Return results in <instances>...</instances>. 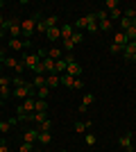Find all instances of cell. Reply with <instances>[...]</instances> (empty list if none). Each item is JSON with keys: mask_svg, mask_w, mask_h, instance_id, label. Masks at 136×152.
Masks as SVG:
<instances>
[{"mask_svg": "<svg viewBox=\"0 0 136 152\" xmlns=\"http://www.w3.org/2000/svg\"><path fill=\"white\" fill-rule=\"evenodd\" d=\"M20 30H23V37H25V41L30 37H32V32L36 30V16L34 18H27V20H20Z\"/></svg>", "mask_w": 136, "mask_h": 152, "instance_id": "1", "label": "cell"}, {"mask_svg": "<svg viewBox=\"0 0 136 152\" xmlns=\"http://www.w3.org/2000/svg\"><path fill=\"white\" fill-rule=\"evenodd\" d=\"M20 61H23V66H25L27 70H34V68H36V64L41 61V57L36 55V52H30V55H25Z\"/></svg>", "mask_w": 136, "mask_h": 152, "instance_id": "2", "label": "cell"}, {"mask_svg": "<svg viewBox=\"0 0 136 152\" xmlns=\"http://www.w3.org/2000/svg\"><path fill=\"white\" fill-rule=\"evenodd\" d=\"M71 61H75V59H73V55H66L64 59L55 61V73H57V75H64V73H66V68H68V64H71Z\"/></svg>", "mask_w": 136, "mask_h": 152, "instance_id": "3", "label": "cell"}, {"mask_svg": "<svg viewBox=\"0 0 136 152\" xmlns=\"http://www.w3.org/2000/svg\"><path fill=\"white\" fill-rule=\"evenodd\" d=\"M118 145L123 148L125 152H134V143H132V134H123L118 139Z\"/></svg>", "mask_w": 136, "mask_h": 152, "instance_id": "4", "label": "cell"}, {"mask_svg": "<svg viewBox=\"0 0 136 152\" xmlns=\"http://www.w3.org/2000/svg\"><path fill=\"white\" fill-rule=\"evenodd\" d=\"M134 55H136V41H129V43L123 48V59H125V61H132Z\"/></svg>", "mask_w": 136, "mask_h": 152, "instance_id": "5", "label": "cell"}, {"mask_svg": "<svg viewBox=\"0 0 136 152\" xmlns=\"http://www.w3.org/2000/svg\"><path fill=\"white\" fill-rule=\"evenodd\" d=\"M59 84H61V75H57V73H48V75H45V86H48V89H55Z\"/></svg>", "mask_w": 136, "mask_h": 152, "instance_id": "6", "label": "cell"}, {"mask_svg": "<svg viewBox=\"0 0 136 152\" xmlns=\"http://www.w3.org/2000/svg\"><path fill=\"white\" fill-rule=\"evenodd\" d=\"M66 75L79 80V75H82V66H79L77 61H71V64H68V68H66Z\"/></svg>", "mask_w": 136, "mask_h": 152, "instance_id": "7", "label": "cell"}, {"mask_svg": "<svg viewBox=\"0 0 136 152\" xmlns=\"http://www.w3.org/2000/svg\"><path fill=\"white\" fill-rule=\"evenodd\" d=\"M45 37L50 39V43H55V41H59L61 39V27H48V32H45Z\"/></svg>", "mask_w": 136, "mask_h": 152, "instance_id": "8", "label": "cell"}, {"mask_svg": "<svg viewBox=\"0 0 136 152\" xmlns=\"http://www.w3.org/2000/svg\"><path fill=\"white\" fill-rule=\"evenodd\" d=\"M34 141H39V129H27L25 136H23V143H34Z\"/></svg>", "mask_w": 136, "mask_h": 152, "instance_id": "9", "label": "cell"}, {"mask_svg": "<svg viewBox=\"0 0 136 152\" xmlns=\"http://www.w3.org/2000/svg\"><path fill=\"white\" fill-rule=\"evenodd\" d=\"M86 20H89V25H86V32H97V18H95V14H89L86 16Z\"/></svg>", "mask_w": 136, "mask_h": 152, "instance_id": "10", "label": "cell"}, {"mask_svg": "<svg viewBox=\"0 0 136 152\" xmlns=\"http://www.w3.org/2000/svg\"><path fill=\"white\" fill-rule=\"evenodd\" d=\"M93 100H95V98H93L91 93H86L84 98H82V104H79V114H84L86 107H91V104H93Z\"/></svg>", "mask_w": 136, "mask_h": 152, "instance_id": "11", "label": "cell"}, {"mask_svg": "<svg viewBox=\"0 0 136 152\" xmlns=\"http://www.w3.org/2000/svg\"><path fill=\"white\" fill-rule=\"evenodd\" d=\"M34 114H48V102L45 100H36L34 102Z\"/></svg>", "mask_w": 136, "mask_h": 152, "instance_id": "12", "label": "cell"}, {"mask_svg": "<svg viewBox=\"0 0 136 152\" xmlns=\"http://www.w3.org/2000/svg\"><path fill=\"white\" fill-rule=\"evenodd\" d=\"M48 57L59 61V59H64V50H61V48H50V50H48Z\"/></svg>", "mask_w": 136, "mask_h": 152, "instance_id": "13", "label": "cell"}, {"mask_svg": "<svg viewBox=\"0 0 136 152\" xmlns=\"http://www.w3.org/2000/svg\"><path fill=\"white\" fill-rule=\"evenodd\" d=\"M73 34H75V27H73V25H61V41L71 39Z\"/></svg>", "mask_w": 136, "mask_h": 152, "instance_id": "14", "label": "cell"}, {"mask_svg": "<svg viewBox=\"0 0 136 152\" xmlns=\"http://www.w3.org/2000/svg\"><path fill=\"white\" fill-rule=\"evenodd\" d=\"M113 43H118L120 48H125V45L129 43V39H127V34H125V32H118L116 39H113Z\"/></svg>", "mask_w": 136, "mask_h": 152, "instance_id": "15", "label": "cell"}, {"mask_svg": "<svg viewBox=\"0 0 136 152\" xmlns=\"http://www.w3.org/2000/svg\"><path fill=\"white\" fill-rule=\"evenodd\" d=\"M34 102H36V100H34L32 95H30V98H25V100H23V109H25L27 114H34Z\"/></svg>", "mask_w": 136, "mask_h": 152, "instance_id": "16", "label": "cell"}, {"mask_svg": "<svg viewBox=\"0 0 136 152\" xmlns=\"http://www.w3.org/2000/svg\"><path fill=\"white\" fill-rule=\"evenodd\" d=\"M39 143L41 145H50L52 143V134L50 132H39Z\"/></svg>", "mask_w": 136, "mask_h": 152, "instance_id": "17", "label": "cell"}, {"mask_svg": "<svg viewBox=\"0 0 136 152\" xmlns=\"http://www.w3.org/2000/svg\"><path fill=\"white\" fill-rule=\"evenodd\" d=\"M41 64H43V68H45V73H55V59H50V57H45V59H41Z\"/></svg>", "mask_w": 136, "mask_h": 152, "instance_id": "18", "label": "cell"}, {"mask_svg": "<svg viewBox=\"0 0 136 152\" xmlns=\"http://www.w3.org/2000/svg\"><path fill=\"white\" fill-rule=\"evenodd\" d=\"M36 129H39V132H50V129H52V121H50V118H45L43 123H39Z\"/></svg>", "mask_w": 136, "mask_h": 152, "instance_id": "19", "label": "cell"}, {"mask_svg": "<svg viewBox=\"0 0 136 152\" xmlns=\"http://www.w3.org/2000/svg\"><path fill=\"white\" fill-rule=\"evenodd\" d=\"M32 84H34V89H41V86H45V75H34Z\"/></svg>", "mask_w": 136, "mask_h": 152, "instance_id": "20", "label": "cell"}, {"mask_svg": "<svg viewBox=\"0 0 136 152\" xmlns=\"http://www.w3.org/2000/svg\"><path fill=\"white\" fill-rule=\"evenodd\" d=\"M7 45H9V48H14V50H23V48H25V43H23L20 39H12Z\"/></svg>", "mask_w": 136, "mask_h": 152, "instance_id": "21", "label": "cell"}, {"mask_svg": "<svg viewBox=\"0 0 136 152\" xmlns=\"http://www.w3.org/2000/svg\"><path fill=\"white\" fill-rule=\"evenodd\" d=\"M2 61H5L2 66H7V68H14V70H16V66H18V59H14V57H5Z\"/></svg>", "mask_w": 136, "mask_h": 152, "instance_id": "22", "label": "cell"}, {"mask_svg": "<svg viewBox=\"0 0 136 152\" xmlns=\"http://www.w3.org/2000/svg\"><path fill=\"white\" fill-rule=\"evenodd\" d=\"M111 27H113V25H111L109 18H104V20H100V23H97V30H102V32H109Z\"/></svg>", "mask_w": 136, "mask_h": 152, "instance_id": "23", "label": "cell"}, {"mask_svg": "<svg viewBox=\"0 0 136 152\" xmlns=\"http://www.w3.org/2000/svg\"><path fill=\"white\" fill-rule=\"evenodd\" d=\"M61 84H64V86H68V89H73V84H75V77H71V75H61Z\"/></svg>", "mask_w": 136, "mask_h": 152, "instance_id": "24", "label": "cell"}, {"mask_svg": "<svg viewBox=\"0 0 136 152\" xmlns=\"http://www.w3.org/2000/svg\"><path fill=\"white\" fill-rule=\"evenodd\" d=\"M89 127H91V121H86V123L77 121V123H75V132H86Z\"/></svg>", "mask_w": 136, "mask_h": 152, "instance_id": "25", "label": "cell"}, {"mask_svg": "<svg viewBox=\"0 0 136 152\" xmlns=\"http://www.w3.org/2000/svg\"><path fill=\"white\" fill-rule=\"evenodd\" d=\"M50 95V89L48 86H41V89H36V98H41V100H45Z\"/></svg>", "mask_w": 136, "mask_h": 152, "instance_id": "26", "label": "cell"}, {"mask_svg": "<svg viewBox=\"0 0 136 152\" xmlns=\"http://www.w3.org/2000/svg\"><path fill=\"white\" fill-rule=\"evenodd\" d=\"M129 27H132V20H129V18H125V16H123V18H120V32H127Z\"/></svg>", "mask_w": 136, "mask_h": 152, "instance_id": "27", "label": "cell"}, {"mask_svg": "<svg viewBox=\"0 0 136 152\" xmlns=\"http://www.w3.org/2000/svg\"><path fill=\"white\" fill-rule=\"evenodd\" d=\"M104 9H107V12H113V9H118V0H107V2H104Z\"/></svg>", "mask_w": 136, "mask_h": 152, "instance_id": "28", "label": "cell"}, {"mask_svg": "<svg viewBox=\"0 0 136 152\" xmlns=\"http://www.w3.org/2000/svg\"><path fill=\"white\" fill-rule=\"evenodd\" d=\"M82 39H84V34L75 30V34H73V37H71V41H73V45H77V43H82Z\"/></svg>", "mask_w": 136, "mask_h": 152, "instance_id": "29", "label": "cell"}, {"mask_svg": "<svg viewBox=\"0 0 136 152\" xmlns=\"http://www.w3.org/2000/svg\"><path fill=\"white\" fill-rule=\"evenodd\" d=\"M0 95H2V98H12V95H14L12 86H0Z\"/></svg>", "mask_w": 136, "mask_h": 152, "instance_id": "30", "label": "cell"}, {"mask_svg": "<svg viewBox=\"0 0 136 152\" xmlns=\"http://www.w3.org/2000/svg\"><path fill=\"white\" fill-rule=\"evenodd\" d=\"M45 118H48V114H32V121L36 123V125H39V123H43Z\"/></svg>", "mask_w": 136, "mask_h": 152, "instance_id": "31", "label": "cell"}, {"mask_svg": "<svg viewBox=\"0 0 136 152\" xmlns=\"http://www.w3.org/2000/svg\"><path fill=\"white\" fill-rule=\"evenodd\" d=\"M116 18H123V12H120V9H113V12H109V20H116Z\"/></svg>", "mask_w": 136, "mask_h": 152, "instance_id": "32", "label": "cell"}, {"mask_svg": "<svg viewBox=\"0 0 136 152\" xmlns=\"http://www.w3.org/2000/svg\"><path fill=\"white\" fill-rule=\"evenodd\" d=\"M45 23H48V27H57L59 18H57V16H48V18H45Z\"/></svg>", "mask_w": 136, "mask_h": 152, "instance_id": "33", "label": "cell"}, {"mask_svg": "<svg viewBox=\"0 0 136 152\" xmlns=\"http://www.w3.org/2000/svg\"><path fill=\"white\" fill-rule=\"evenodd\" d=\"M125 34H127V39H129V41H136V27H134V25L125 32Z\"/></svg>", "mask_w": 136, "mask_h": 152, "instance_id": "34", "label": "cell"}, {"mask_svg": "<svg viewBox=\"0 0 136 152\" xmlns=\"http://www.w3.org/2000/svg\"><path fill=\"white\" fill-rule=\"evenodd\" d=\"M9 127H12L9 121H2V123H0V134H7V132H9Z\"/></svg>", "mask_w": 136, "mask_h": 152, "instance_id": "35", "label": "cell"}, {"mask_svg": "<svg viewBox=\"0 0 136 152\" xmlns=\"http://www.w3.org/2000/svg\"><path fill=\"white\" fill-rule=\"evenodd\" d=\"M18 152H34V148H32V143H23L18 148Z\"/></svg>", "mask_w": 136, "mask_h": 152, "instance_id": "36", "label": "cell"}, {"mask_svg": "<svg viewBox=\"0 0 136 152\" xmlns=\"http://www.w3.org/2000/svg\"><path fill=\"white\" fill-rule=\"evenodd\" d=\"M12 82H14V86H23V84H27V80H23V77H14V80H12Z\"/></svg>", "mask_w": 136, "mask_h": 152, "instance_id": "37", "label": "cell"}, {"mask_svg": "<svg viewBox=\"0 0 136 152\" xmlns=\"http://www.w3.org/2000/svg\"><path fill=\"white\" fill-rule=\"evenodd\" d=\"M43 73H45V68H43V64H36V68H34V75H43Z\"/></svg>", "mask_w": 136, "mask_h": 152, "instance_id": "38", "label": "cell"}, {"mask_svg": "<svg viewBox=\"0 0 136 152\" xmlns=\"http://www.w3.org/2000/svg\"><path fill=\"white\" fill-rule=\"evenodd\" d=\"M125 18L134 20V18H136V9H127V12H125Z\"/></svg>", "mask_w": 136, "mask_h": 152, "instance_id": "39", "label": "cell"}, {"mask_svg": "<svg viewBox=\"0 0 136 152\" xmlns=\"http://www.w3.org/2000/svg\"><path fill=\"white\" fill-rule=\"evenodd\" d=\"M86 145H95V134H86Z\"/></svg>", "mask_w": 136, "mask_h": 152, "instance_id": "40", "label": "cell"}, {"mask_svg": "<svg viewBox=\"0 0 136 152\" xmlns=\"http://www.w3.org/2000/svg\"><path fill=\"white\" fill-rule=\"evenodd\" d=\"M109 50L113 52V55H118V52H123V48H120L118 43H111V48H109Z\"/></svg>", "mask_w": 136, "mask_h": 152, "instance_id": "41", "label": "cell"}, {"mask_svg": "<svg viewBox=\"0 0 136 152\" xmlns=\"http://www.w3.org/2000/svg\"><path fill=\"white\" fill-rule=\"evenodd\" d=\"M82 86H84V82H82V80H75V84H73V89H82Z\"/></svg>", "mask_w": 136, "mask_h": 152, "instance_id": "42", "label": "cell"}, {"mask_svg": "<svg viewBox=\"0 0 136 152\" xmlns=\"http://www.w3.org/2000/svg\"><path fill=\"white\" fill-rule=\"evenodd\" d=\"M0 152H9V150H7V143H5V139H0Z\"/></svg>", "mask_w": 136, "mask_h": 152, "instance_id": "43", "label": "cell"}, {"mask_svg": "<svg viewBox=\"0 0 136 152\" xmlns=\"http://www.w3.org/2000/svg\"><path fill=\"white\" fill-rule=\"evenodd\" d=\"M9 125L16 127V125H18V118H14V116H12V118H9Z\"/></svg>", "mask_w": 136, "mask_h": 152, "instance_id": "44", "label": "cell"}, {"mask_svg": "<svg viewBox=\"0 0 136 152\" xmlns=\"http://www.w3.org/2000/svg\"><path fill=\"white\" fill-rule=\"evenodd\" d=\"M2 25H5V18L0 16V34H2Z\"/></svg>", "mask_w": 136, "mask_h": 152, "instance_id": "45", "label": "cell"}, {"mask_svg": "<svg viewBox=\"0 0 136 152\" xmlns=\"http://www.w3.org/2000/svg\"><path fill=\"white\" fill-rule=\"evenodd\" d=\"M2 59H5V55H2V50H0V61H2Z\"/></svg>", "mask_w": 136, "mask_h": 152, "instance_id": "46", "label": "cell"}, {"mask_svg": "<svg viewBox=\"0 0 136 152\" xmlns=\"http://www.w3.org/2000/svg\"><path fill=\"white\" fill-rule=\"evenodd\" d=\"M132 64H136V55H134V57H132Z\"/></svg>", "mask_w": 136, "mask_h": 152, "instance_id": "47", "label": "cell"}, {"mask_svg": "<svg viewBox=\"0 0 136 152\" xmlns=\"http://www.w3.org/2000/svg\"><path fill=\"white\" fill-rule=\"evenodd\" d=\"M2 5H5V2H2V0H0V7H2Z\"/></svg>", "mask_w": 136, "mask_h": 152, "instance_id": "48", "label": "cell"}, {"mask_svg": "<svg viewBox=\"0 0 136 152\" xmlns=\"http://www.w3.org/2000/svg\"><path fill=\"white\" fill-rule=\"evenodd\" d=\"M2 100H5V98H2V95H0V102H2Z\"/></svg>", "mask_w": 136, "mask_h": 152, "instance_id": "49", "label": "cell"}, {"mask_svg": "<svg viewBox=\"0 0 136 152\" xmlns=\"http://www.w3.org/2000/svg\"><path fill=\"white\" fill-rule=\"evenodd\" d=\"M0 73H2V64H0Z\"/></svg>", "mask_w": 136, "mask_h": 152, "instance_id": "50", "label": "cell"}, {"mask_svg": "<svg viewBox=\"0 0 136 152\" xmlns=\"http://www.w3.org/2000/svg\"><path fill=\"white\" fill-rule=\"evenodd\" d=\"M134 86H136V77H134Z\"/></svg>", "mask_w": 136, "mask_h": 152, "instance_id": "51", "label": "cell"}, {"mask_svg": "<svg viewBox=\"0 0 136 152\" xmlns=\"http://www.w3.org/2000/svg\"><path fill=\"white\" fill-rule=\"evenodd\" d=\"M61 152H68V150H61Z\"/></svg>", "mask_w": 136, "mask_h": 152, "instance_id": "52", "label": "cell"}, {"mask_svg": "<svg viewBox=\"0 0 136 152\" xmlns=\"http://www.w3.org/2000/svg\"><path fill=\"white\" fill-rule=\"evenodd\" d=\"M9 152H14V150H9Z\"/></svg>", "mask_w": 136, "mask_h": 152, "instance_id": "53", "label": "cell"}, {"mask_svg": "<svg viewBox=\"0 0 136 152\" xmlns=\"http://www.w3.org/2000/svg\"><path fill=\"white\" fill-rule=\"evenodd\" d=\"M36 152H41V150H36Z\"/></svg>", "mask_w": 136, "mask_h": 152, "instance_id": "54", "label": "cell"}]
</instances>
